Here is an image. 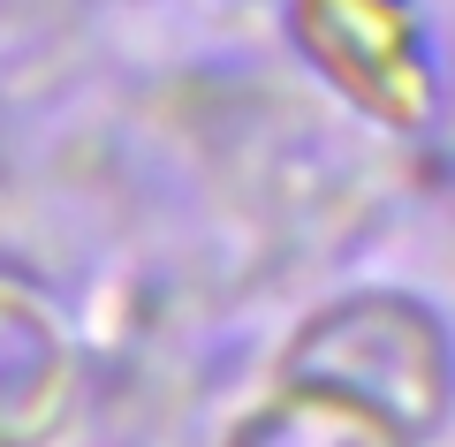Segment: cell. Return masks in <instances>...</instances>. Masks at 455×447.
Instances as JSON below:
<instances>
[{
    "mask_svg": "<svg viewBox=\"0 0 455 447\" xmlns=\"http://www.w3.org/2000/svg\"><path fill=\"white\" fill-rule=\"evenodd\" d=\"M289 38L364 122L418 137L440 114V53L418 0H289Z\"/></svg>",
    "mask_w": 455,
    "mask_h": 447,
    "instance_id": "7a4b0ae2",
    "label": "cell"
},
{
    "mask_svg": "<svg viewBox=\"0 0 455 447\" xmlns=\"http://www.w3.org/2000/svg\"><path fill=\"white\" fill-rule=\"evenodd\" d=\"M281 371L372 410L379 425H425V417H440V395L455 379V349L448 326L418 296L364 288V296H341L319 319L296 326Z\"/></svg>",
    "mask_w": 455,
    "mask_h": 447,
    "instance_id": "6da1fadb",
    "label": "cell"
},
{
    "mask_svg": "<svg viewBox=\"0 0 455 447\" xmlns=\"http://www.w3.org/2000/svg\"><path fill=\"white\" fill-rule=\"evenodd\" d=\"M68 371V334L38 296L0 281V425H38V417L61 402Z\"/></svg>",
    "mask_w": 455,
    "mask_h": 447,
    "instance_id": "3957f363",
    "label": "cell"
}]
</instances>
